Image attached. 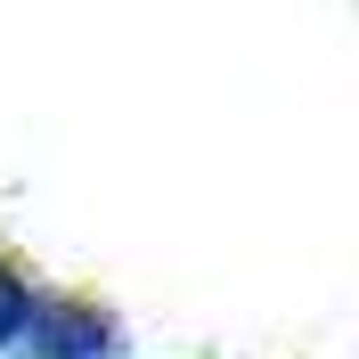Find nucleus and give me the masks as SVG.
Listing matches in <instances>:
<instances>
[{"mask_svg": "<svg viewBox=\"0 0 359 359\" xmlns=\"http://www.w3.org/2000/svg\"><path fill=\"white\" fill-rule=\"evenodd\" d=\"M8 351L17 359H107L114 351V318L98 302H66V294L33 286V318H25V335Z\"/></svg>", "mask_w": 359, "mask_h": 359, "instance_id": "obj_1", "label": "nucleus"}, {"mask_svg": "<svg viewBox=\"0 0 359 359\" xmlns=\"http://www.w3.org/2000/svg\"><path fill=\"white\" fill-rule=\"evenodd\" d=\"M25 318H33V278H17V269L0 262V351L25 335Z\"/></svg>", "mask_w": 359, "mask_h": 359, "instance_id": "obj_2", "label": "nucleus"}]
</instances>
